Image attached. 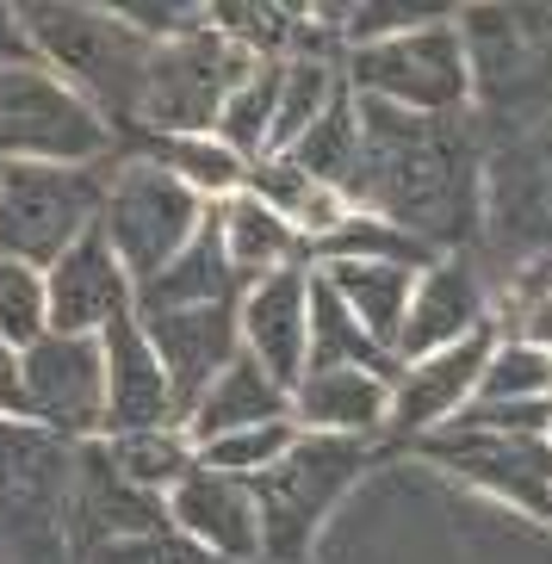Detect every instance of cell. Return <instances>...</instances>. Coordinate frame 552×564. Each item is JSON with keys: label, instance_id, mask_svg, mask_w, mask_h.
<instances>
[{"label": "cell", "instance_id": "cell-8", "mask_svg": "<svg viewBox=\"0 0 552 564\" xmlns=\"http://www.w3.org/2000/svg\"><path fill=\"white\" fill-rule=\"evenodd\" d=\"M255 56L236 51L224 32L199 25V32H181V37H155L150 44V63H143V82H137V100H131V131H212L218 118V100L242 82V68Z\"/></svg>", "mask_w": 552, "mask_h": 564}, {"label": "cell", "instance_id": "cell-3", "mask_svg": "<svg viewBox=\"0 0 552 564\" xmlns=\"http://www.w3.org/2000/svg\"><path fill=\"white\" fill-rule=\"evenodd\" d=\"M25 51L37 63H51L63 82H75L87 100L106 112V124H125L150 63V44L137 25H125L118 13H106L100 0H13Z\"/></svg>", "mask_w": 552, "mask_h": 564}, {"label": "cell", "instance_id": "cell-4", "mask_svg": "<svg viewBox=\"0 0 552 564\" xmlns=\"http://www.w3.org/2000/svg\"><path fill=\"white\" fill-rule=\"evenodd\" d=\"M367 465H372V434H335V429L292 434V447L249 478L255 514H261V558H311L335 502L348 497Z\"/></svg>", "mask_w": 552, "mask_h": 564}, {"label": "cell", "instance_id": "cell-33", "mask_svg": "<svg viewBox=\"0 0 552 564\" xmlns=\"http://www.w3.org/2000/svg\"><path fill=\"white\" fill-rule=\"evenodd\" d=\"M150 155L162 167H174L199 199H224V193H236L242 186V174H249V162L224 143L218 131H167V137H150Z\"/></svg>", "mask_w": 552, "mask_h": 564}, {"label": "cell", "instance_id": "cell-27", "mask_svg": "<svg viewBox=\"0 0 552 564\" xmlns=\"http://www.w3.org/2000/svg\"><path fill=\"white\" fill-rule=\"evenodd\" d=\"M329 280V292L348 304L360 323H367L379 341H398V323H403V304H410V280H416V267L403 261H311ZM398 354V348H391Z\"/></svg>", "mask_w": 552, "mask_h": 564}, {"label": "cell", "instance_id": "cell-41", "mask_svg": "<svg viewBox=\"0 0 552 564\" xmlns=\"http://www.w3.org/2000/svg\"><path fill=\"white\" fill-rule=\"evenodd\" d=\"M354 0H317V19H323V32H335L342 25V13H348Z\"/></svg>", "mask_w": 552, "mask_h": 564}, {"label": "cell", "instance_id": "cell-1", "mask_svg": "<svg viewBox=\"0 0 552 564\" xmlns=\"http://www.w3.org/2000/svg\"><path fill=\"white\" fill-rule=\"evenodd\" d=\"M360 100V162L348 199L398 217L422 242H459L478 230V143L472 112H410L391 100Z\"/></svg>", "mask_w": 552, "mask_h": 564}, {"label": "cell", "instance_id": "cell-35", "mask_svg": "<svg viewBox=\"0 0 552 564\" xmlns=\"http://www.w3.org/2000/svg\"><path fill=\"white\" fill-rule=\"evenodd\" d=\"M292 434H299V422H292V410H280V415H255V422H236V429L205 434V441H193V453H199L205 465L236 471V478H255L261 465H273L285 447H292Z\"/></svg>", "mask_w": 552, "mask_h": 564}, {"label": "cell", "instance_id": "cell-7", "mask_svg": "<svg viewBox=\"0 0 552 564\" xmlns=\"http://www.w3.org/2000/svg\"><path fill=\"white\" fill-rule=\"evenodd\" d=\"M205 212H212V199H199L174 167H162L155 155H125L100 186V217L94 224L118 249L125 273L150 280L167 254L186 249V236L205 224Z\"/></svg>", "mask_w": 552, "mask_h": 564}, {"label": "cell", "instance_id": "cell-21", "mask_svg": "<svg viewBox=\"0 0 552 564\" xmlns=\"http://www.w3.org/2000/svg\"><path fill=\"white\" fill-rule=\"evenodd\" d=\"M285 410L299 429H335V434H386L391 415V372L379 366H304L292 391H285Z\"/></svg>", "mask_w": 552, "mask_h": 564}, {"label": "cell", "instance_id": "cell-13", "mask_svg": "<svg viewBox=\"0 0 552 564\" xmlns=\"http://www.w3.org/2000/svg\"><path fill=\"white\" fill-rule=\"evenodd\" d=\"M19 415L68 441L100 434V335L37 329L19 348Z\"/></svg>", "mask_w": 552, "mask_h": 564}, {"label": "cell", "instance_id": "cell-24", "mask_svg": "<svg viewBox=\"0 0 552 564\" xmlns=\"http://www.w3.org/2000/svg\"><path fill=\"white\" fill-rule=\"evenodd\" d=\"M280 410H285V384L273 379L249 348H236L230 360L199 384V398L181 415V429L193 434V441H205V434H218V429L255 422V415H280Z\"/></svg>", "mask_w": 552, "mask_h": 564}, {"label": "cell", "instance_id": "cell-37", "mask_svg": "<svg viewBox=\"0 0 552 564\" xmlns=\"http://www.w3.org/2000/svg\"><path fill=\"white\" fill-rule=\"evenodd\" d=\"M459 0H354L335 32L348 37H379V32H403V25H435V19H453Z\"/></svg>", "mask_w": 552, "mask_h": 564}, {"label": "cell", "instance_id": "cell-23", "mask_svg": "<svg viewBox=\"0 0 552 564\" xmlns=\"http://www.w3.org/2000/svg\"><path fill=\"white\" fill-rule=\"evenodd\" d=\"M242 186H249L255 199H268L304 242H317L323 230H335V224L348 217V205H354L342 186L323 181L317 167H304L292 150H261L249 162V174H242Z\"/></svg>", "mask_w": 552, "mask_h": 564}, {"label": "cell", "instance_id": "cell-15", "mask_svg": "<svg viewBox=\"0 0 552 564\" xmlns=\"http://www.w3.org/2000/svg\"><path fill=\"white\" fill-rule=\"evenodd\" d=\"M137 304V280L125 273L118 249L100 224H87L51 267H44V329H87L100 335L112 316Z\"/></svg>", "mask_w": 552, "mask_h": 564}, {"label": "cell", "instance_id": "cell-20", "mask_svg": "<svg viewBox=\"0 0 552 564\" xmlns=\"http://www.w3.org/2000/svg\"><path fill=\"white\" fill-rule=\"evenodd\" d=\"M490 323V285L485 273L466 261V254H435V261L416 267L410 280V304H403L398 323V360L422 348H441V341H459V335L485 329Z\"/></svg>", "mask_w": 552, "mask_h": 564}, {"label": "cell", "instance_id": "cell-26", "mask_svg": "<svg viewBox=\"0 0 552 564\" xmlns=\"http://www.w3.org/2000/svg\"><path fill=\"white\" fill-rule=\"evenodd\" d=\"M205 25L224 32L236 51H249L255 63H280L292 51H311L317 44V19L285 7V0H212L205 7Z\"/></svg>", "mask_w": 552, "mask_h": 564}, {"label": "cell", "instance_id": "cell-29", "mask_svg": "<svg viewBox=\"0 0 552 564\" xmlns=\"http://www.w3.org/2000/svg\"><path fill=\"white\" fill-rule=\"evenodd\" d=\"M94 441H100L106 465H112L118 478L137 484V490H150V497H167V484L199 459V453H193V434H186L181 422H155V429H112V434H94Z\"/></svg>", "mask_w": 552, "mask_h": 564}, {"label": "cell", "instance_id": "cell-5", "mask_svg": "<svg viewBox=\"0 0 552 564\" xmlns=\"http://www.w3.org/2000/svg\"><path fill=\"white\" fill-rule=\"evenodd\" d=\"M112 124L32 51L0 63V162H106Z\"/></svg>", "mask_w": 552, "mask_h": 564}, {"label": "cell", "instance_id": "cell-17", "mask_svg": "<svg viewBox=\"0 0 552 564\" xmlns=\"http://www.w3.org/2000/svg\"><path fill=\"white\" fill-rule=\"evenodd\" d=\"M490 341H497V329L485 323V329L459 335V341L403 354L398 372H391V415H386V429H398V434L441 429V422L472 398V384H478V366H485Z\"/></svg>", "mask_w": 552, "mask_h": 564}, {"label": "cell", "instance_id": "cell-12", "mask_svg": "<svg viewBox=\"0 0 552 564\" xmlns=\"http://www.w3.org/2000/svg\"><path fill=\"white\" fill-rule=\"evenodd\" d=\"M478 224L502 254H552V112L497 137L478 167Z\"/></svg>", "mask_w": 552, "mask_h": 564}, {"label": "cell", "instance_id": "cell-11", "mask_svg": "<svg viewBox=\"0 0 552 564\" xmlns=\"http://www.w3.org/2000/svg\"><path fill=\"white\" fill-rule=\"evenodd\" d=\"M422 459H435L466 490L502 502V509L546 521L552 509V453L540 429H497V422H441L422 441Z\"/></svg>", "mask_w": 552, "mask_h": 564}, {"label": "cell", "instance_id": "cell-36", "mask_svg": "<svg viewBox=\"0 0 552 564\" xmlns=\"http://www.w3.org/2000/svg\"><path fill=\"white\" fill-rule=\"evenodd\" d=\"M37 329H44V267L0 254V335L25 348Z\"/></svg>", "mask_w": 552, "mask_h": 564}, {"label": "cell", "instance_id": "cell-18", "mask_svg": "<svg viewBox=\"0 0 552 564\" xmlns=\"http://www.w3.org/2000/svg\"><path fill=\"white\" fill-rule=\"evenodd\" d=\"M155 422H181V410H174L167 372L155 360L137 311H125L100 329V434L155 429Z\"/></svg>", "mask_w": 552, "mask_h": 564}, {"label": "cell", "instance_id": "cell-43", "mask_svg": "<svg viewBox=\"0 0 552 564\" xmlns=\"http://www.w3.org/2000/svg\"><path fill=\"white\" fill-rule=\"evenodd\" d=\"M540 441H546V453H552V415H546V422H540Z\"/></svg>", "mask_w": 552, "mask_h": 564}, {"label": "cell", "instance_id": "cell-14", "mask_svg": "<svg viewBox=\"0 0 552 564\" xmlns=\"http://www.w3.org/2000/svg\"><path fill=\"white\" fill-rule=\"evenodd\" d=\"M167 521L193 552L212 558H261V514H255V490L249 478H236L224 465L193 459L181 478L167 484L162 497Z\"/></svg>", "mask_w": 552, "mask_h": 564}, {"label": "cell", "instance_id": "cell-2", "mask_svg": "<svg viewBox=\"0 0 552 564\" xmlns=\"http://www.w3.org/2000/svg\"><path fill=\"white\" fill-rule=\"evenodd\" d=\"M472 112L490 131H521L552 112V0H459Z\"/></svg>", "mask_w": 552, "mask_h": 564}, {"label": "cell", "instance_id": "cell-19", "mask_svg": "<svg viewBox=\"0 0 552 564\" xmlns=\"http://www.w3.org/2000/svg\"><path fill=\"white\" fill-rule=\"evenodd\" d=\"M304 311H311V261L273 267L236 285V335L285 391L304 372Z\"/></svg>", "mask_w": 552, "mask_h": 564}, {"label": "cell", "instance_id": "cell-6", "mask_svg": "<svg viewBox=\"0 0 552 564\" xmlns=\"http://www.w3.org/2000/svg\"><path fill=\"white\" fill-rule=\"evenodd\" d=\"M342 82L354 94H367V100H391V106H410V112H472L466 44H459L453 19L354 37Z\"/></svg>", "mask_w": 552, "mask_h": 564}, {"label": "cell", "instance_id": "cell-10", "mask_svg": "<svg viewBox=\"0 0 552 564\" xmlns=\"http://www.w3.org/2000/svg\"><path fill=\"white\" fill-rule=\"evenodd\" d=\"M100 162H0V254L51 267L100 217Z\"/></svg>", "mask_w": 552, "mask_h": 564}, {"label": "cell", "instance_id": "cell-30", "mask_svg": "<svg viewBox=\"0 0 552 564\" xmlns=\"http://www.w3.org/2000/svg\"><path fill=\"white\" fill-rule=\"evenodd\" d=\"M435 242H422L416 230H403L398 217L372 212V205H348V217L323 230L311 242V261H403V267H422L435 261Z\"/></svg>", "mask_w": 552, "mask_h": 564}, {"label": "cell", "instance_id": "cell-31", "mask_svg": "<svg viewBox=\"0 0 552 564\" xmlns=\"http://www.w3.org/2000/svg\"><path fill=\"white\" fill-rule=\"evenodd\" d=\"M342 87V68L317 51H292L280 56L273 68V131H268V150H285L292 137L311 124V118L329 106V94Z\"/></svg>", "mask_w": 552, "mask_h": 564}, {"label": "cell", "instance_id": "cell-22", "mask_svg": "<svg viewBox=\"0 0 552 564\" xmlns=\"http://www.w3.org/2000/svg\"><path fill=\"white\" fill-rule=\"evenodd\" d=\"M212 224H218L224 261H230L236 280H255V273H273V267H299L311 261V242H304L268 199H255L249 186H236L224 199H212Z\"/></svg>", "mask_w": 552, "mask_h": 564}, {"label": "cell", "instance_id": "cell-32", "mask_svg": "<svg viewBox=\"0 0 552 564\" xmlns=\"http://www.w3.org/2000/svg\"><path fill=\"white\" fill-rule=\"evenodd\" d=\"M285 150L299 155L304 167H317L323 181H335L342 193H348V181H354V162H360V100H354V87L342 82L329 94V106H323L311 124H304Z\"/></svg>", "mask_w": 552, "mask_h": 564}, {"label": "cell", "instance_id": "cell-16", "mask_svg": "<svg viewBox=\"0 0 552 564\" xmlns=\"http://www.w3.org/2000/svg\"><path fill=\"white\" fill-rule=\"evenodd\" d=\"M143 335H150L155 360L167 372V391H174V410H193L199 384L242 348L236 335V299H199V304H155V311H137Z\"/></svg>", "mask_w": 552, "mask_h": 564}, {"label": "cell", "instance_id": "cell-42", "mask_svg": "<svg viewBox=\"0 0 552 564\" xmlns=\"http://www.w3.org/2000/svg\"><path fill=\"white\" fill-rule=\"evenodd\" d=\"M285 7H299V13H311V19H317V0H285ZM317 25H323V19H317Z\"/></svg>", "mask_w": 552, "mask_h": 564}, {"label": "cell", "instance_id": "cell-40", "mask_svg": "<svg viewBox=\"0 0 552 564\" xmlns=\"http://www.w3.org/2000/svg\"><path fill=\"white\" fill-rule=\"evenodd\" d=\"M7 56H25V32H19L13 0H0V63H7Z\"/></svg>", "mask_w": 552, "mask_h": 564}, {"label": "cell", "instance_id": "cell-44", "mask_svg": "<svg viewBox=\"0 0 552 564\" xmlns=\"http://www.w3.org/2000/svg\"><path fill=\"white\" fill-rule=\"evenodd\" d=\"M546 528H552V509H546Z\"/></svg>", "mask_w": 552, "mask_h": 564}, {"label": "cell", "instance_id": "cell-39", "mask_svg": "<svg viewBox=\"0 0 552 564\" xmlns=\"http://www.w3.org/2000/svg\"><path fill=\"white\" fill-rule=\"evenodd\" d=\"M0 410L19 415V348L0 335Z\"/></svg>", "mask_w": 552, "mask_h": 564}, {"label": "cell", "instance_id": "cell-9", "mask_svg": "<svg viewBox=\"0 0 552 564\" xmlns=\"http://www.w3.org/2000/svg\"><path fill=\"white\" fill-rule=\"evenodd\" d=\"M75 441L0 410V552H63Z\"/></svg>", "mask_w": 552, "mask_h": 564}, {"label": "cell", "instance_id": "cell-34", "mask_svg": "<svg viewBox=\"0 0 552 564\" xmlns=\"http://www.w3.org/2000/svg\"><path fill=\"white\" fill-rule=\"evenodd\" d=\"M273 68H280V63H249V68H242V82L218 100V118H212V131H218L242 162H255V155L268 150V131H273Z\"/></svg>", "mask_w": 552, "mask_h": 564}, {"label": "cell", "instance_id": "cell-28", "mask_svg": "<svg viewBox=\"0 0 552 564\" xmlns=\"http://www.w3.org/2000/svg\"><path fill=\"white\" fill-rule=\"evenodd\" d=\"M379 366V372H398V354L379 341V335L348 311V304L329 292L317 267H311V311H304V366Z\"/></svg>", "mask_w": 552, "mask_h": 564}, {"label": "cell", "instance_id": "cell-25", "mask_svg": "<svg viewBox=\"0 0 552 564\" xmlns=\"http://www.w3.org/2000/svg\"><path fill=\"white\" fill-rule=\"evenodd\" d=\"M236 273L224 261V242H218V224L205 212V224L186 236L181 254H167L150 280H137V304L131 311H155V304H199V299H236Z\"/></svg>", "mask_w": 552, "mask_h": 564}, {"label": "cell", "instance_id": "cell-38", "mask_svg": "<svg viewBox=\"0 0 552 564\" xmlns=\"http://www.w3.org/2000/svg\"><path fill=\"white\" fill-rule=\"evenodd\" d=\"M106 13H118L125 25H137L143 37H181L205 25L212 0H100Z\"/></svg>", "mask_w": 552, "mask_h": 564}]
</instances>
